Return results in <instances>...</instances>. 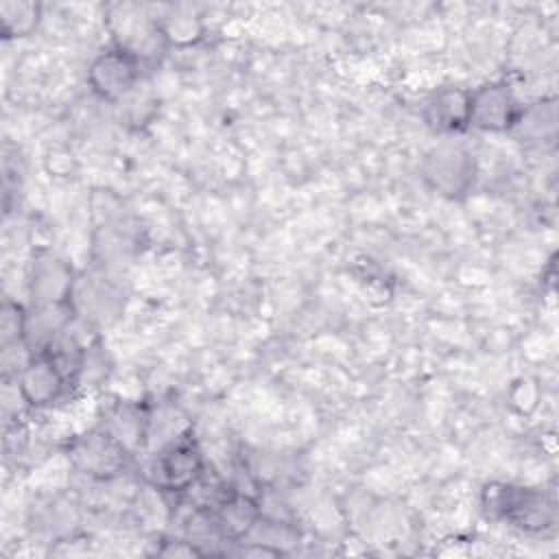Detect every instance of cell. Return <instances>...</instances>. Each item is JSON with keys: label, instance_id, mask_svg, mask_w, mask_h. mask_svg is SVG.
Listing matches in <instances>:
<instances>
[{"label": "cell", "instance_id": "cell-4", "mask_svg": "<svg viewBox=\"0 0 559 559\" xmlns=\"http://www.w3.org/2000/svg\"><path fill=\"white\" fill-rule=\"evenodd\" d=\"M421 173L428 186L448 199L467 194L476 177L472 155L465 148L452 144L432 148L424 159Z\"/></svg>", "mask_w": 559, "mask_h": 559}, {"label": "cell", "instance_id": "cell-12", "mask_svg": "<svg viewBox=\"0 0 559 559\" xmlns=\"http://www.w3.org/2000/svg\"><path fill=\"white\" fill-rule=\"evenodd\" d=\"M39 4L35 2H2L0 4V33L4 37H26L39 24Z\"/></svg>", "mask_w": 559, "mask_h": 559}, {"label": "cell", "instance_id": "cell-5", "mask_svg": "<svg viewBox=\"0 0 559 559\" xmlns=\"http://www.w3.org/2000/svg\"><path fill=\"white\" fill-rule=\"evenodd\" d=\"M522 103L507 83H485L469 92V127L480 131H511L522 114Z\"/></svg>", "mask_w": 559, "mask_h": 559}, {"label": "cell", "instance_id": "cell-3", "mask_svg": "<svg viewBox=\"0 0 559 559\" xmlns=\"http://www.w3.org/2000/svg\"><path fill=\"white\" fill-rule=\"evenodd\" d=\"M142 79V61L120 46L103 50L87 70V83L92 92L109 103L127 100Z\"/></svg>", "mask_w": 559, "mask_h": 559}, {"label": "cell", "instance_id": "cell-9", "mask_svg": "<svg viewBox=\"0 0 559 559\" xmlns=\"http://www.w3.org/2000/svg\"><path fill=\"white\" fill-rule=\"evenodd\" d=\"M469 92L465 87H439L435 90L421 107V118L426 127L435 133H459L469 127Z\"/></svg>", "mask_w": 559, "mask_h": 559}, {"label": "cell", "instance_id": "cell-2", "mask_svg": "<svg viewBox=\"0 0 559 559\" xmlns=\"http://www.w3.org/2000/svg\"><path fill=\"white\" fill-rule=\"evenodd\" d=\"M483 507L489 515L511 522L524 531H544L555 522L552 500L533 487L493 483L483 491Z\"/></svg>", "mask_w": 559, "mask_h": 559}, {"label": "cell", "instance_id": "cell-10", "mask_svg": "<svg viewBox=\"0 0 559 559\" xmlns=\"http://www.w3.org/2000/svg\"><path fill=\"white\" fill-rule=\"evenodd\" d=\"M216 524L227 542H245L262 518V502L258 496L234 487L214 509Z\"/></svg>", "mask_w": 559, "mask_h": 559}, {"label": "cell", "instance_id": "cell-8", "mask_svg": "<svg viewBox=\"0 0 559 559\" xmlns=\"http://www.w3.org/2000/svg\"><path fill=\"white\" fill-rule=\"evenodd\" d=\"M76 280L72 266L52 251H37L31 264V299L33 304H72Z\"/></svg>", "mask_w": 559, "mask_h": 559}, {"label": "cell", "instance_id": "cell-7", "mask_svg": "<svg viewBox=\"0 0 559 559\" xmlns=\"http://www.w3.org/2000/svg\"><path fill=\"white\" fill-rule=\"evenodd\" d=\"M15 380L22 402L33 408L52 406L70 386L59 367L41 352H33Z\"/></svg>", "mask_w": 559, "mask_h": 559}, {"label": "cell", "instance_id": "cell-6", "mask_svg": "<svg viewBox=\"0 0 559 559\" xmlns=\"http://www.w3.org/2000/svg\"><path fill=\"white\" fill-rule=\"evenodd\" d=\"M129 450L103 426L79 437L70 448V459L76 469L94 478H111L127 465Z\"/></svg>", "mask_w": 559, "mask_h": 559}, {"label": "cell", "instance_id": "cell-11", "mask_svg": "<svg viewBox=\"0 0 559 559\" xmlns=\"http://www.w3.org/2000/svg\"><path fill=\"white\" fill-rule=\"evenodd\" d=\"M557 129V105L552 98L537 100L528 107H522V114L511 131H518L526 140H546L552 138Z\"/></svg>", "mask_w": 559, "mask_h": 559}, {"label": "cell", "instance_id": "cell-13", "mask_svg": "<svg viewBox=\"0 0 559 559\" xmlns=\"http://www.w3.org/2000/svg\"><path fill=\"white\" fill-rule=\"evenodd\" d=\"M183 9H173V13L159 17V26H162V35L166 39V44L170 46H190L194 41H199L203 26L201 20L192 13H181Z\"/></svg>", "mask_w": 559, "mask_h": 559}, {"label": "cell", "instance_id": "cell-1", "mask_svg": "<svg viewBox=\"0 0 559 559\" xmlns=\"http://www.w3.org/2000/svg\"><path fill=\"white\" fill-rule=\"evenodd\" d=\"M205 467L207 463L192 430H186L157 448L146 474L157 491L181 496L199 480Z\"/></svg>", "mask_w": 559, "mask_h": 559}]
</instances>
